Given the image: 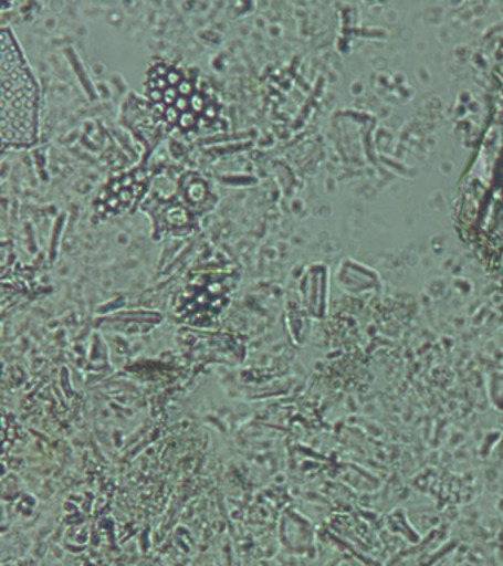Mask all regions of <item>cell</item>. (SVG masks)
I'll list each match as a JSON object with an SVG mask.
<instances>
[{"instance_id":"cell-1","label":"cell","mask_w":503,"mask_h":566,"mask_svg":"<svg viewBox=\"0 0 503 566\" xmlns=\"http://www.w3.org/2000/svg\"><path fill=\"white\" fill-rule=\"evenodd\" d=\"M3 144H32L36 136L38 88L15 40L2 33Z\"/></svg>"}]
</instances>
